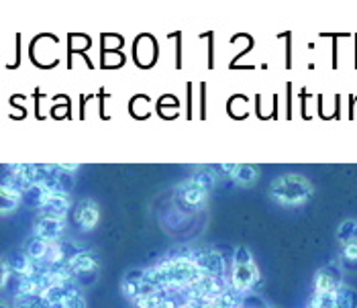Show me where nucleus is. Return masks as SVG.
<instances>
[{
    "instance_id": "nucleus-1",
    "label": "nucleus",
    "mask_w": 357,
    "mask_h": 308,
    "mask_svg": "<svg viewBox=\"0 0 357 308\" xmlns=\"http://www.w3.org/2000/svg\"><path fill=\"white\" fill-rule=\"evenodd\" d=\"M145 276L158 288L167 290V288H192L204 274L198 270L192 259L176 257V259H165L160 265L145 270Z\"/></svg>"
},
{
    "instance_id": "nucleus-2",
    "label": "nucleus",
    "mask_w": 357,
    "mask_h": 308,
    "mask_svg": "<svg viewBox=\"0 0 357 308\" xmlns=\"http://www.w3.org/2000/svg\"><path fill=\"white\" fill-rule=\"evenodd\" d=\"M270 197L282 206H298L312 197V184L303 176L286 174L275 178L270 188Z\"/></svg>"
},
{
    "instance_id": "nucleus-3",
    "label": "nucleus",
    "mask_w": 357,
    "mask_h": 308,
    "mask_svg": "<svg viewBox=\"0 0 357 308\" xmlns=\"http://www.w3.org/2000/svg\"><path fill=\"white\" fill-rule=\"evenodd\" d=\"M259 280V270L253 263V257L249 253L248 247H239L235 252V261H233V274H231V286L235 292H239L241 296L253 290L255 284Z\"/></svg>"
},
{
    "instance_id": "nucleus-4",
    "label": "nucleus",
    "mask_w": 357,
    "mask_h": 308,
    "mask_svg": "<svg viewBox=\"0 0 357 308\" xmlns=\"http://www.w3.org/2000/svg\"><path fill=\"white\" fill-rule=\"evenodd\" d=\"M29 194H31V202L39 208L41 215L54 217V219H61V221L66 219V215L70 210V197L50 194L41 186H33L29 190Z\"/></svg>"
},
{
    "instance_id": "nucleus-5",
    "label": "nucleus",
    "mask_w": 357,
    "mask_h": 308,
    "mask_svg": "<svg viewBox=\"0 0 357 308\" xmlns=\"http://www.w3.org/2000/svg\"><path fill=\"white\" fill-rule=\"evenodd\" d=\"M188 259H192L204 276L225 278L222 274H225L227 265H225V259L217 252H213V249H194V252L188 253Z\"/></svg>"
},
{
    "instance_id": "nucleus-6",
    "label": "nucleus",
    "mask_w": 357,
    "mask_h": 308,
    "mask_svg": "<svg viewBox=\"0 0 357 308\" xmlns=\"http://www.w3.org/2000/svg\"><path fill=\"white\" fill-rule=\"evenodd\" d=\"M98 255L94 252H78L74 253V257L70 259V274H72V280L80 282L82 278H90V280H96V274H98Z\"/></svg>"
},
{
    "instance_id": "nucleus-7",
    "label": "nucleus",
    "mask_w": 357,
    "mask_h": 308,
    "mask_svg": "<svg viewBox=\"0 0 357 308\" xmlns=\"http://www.w3.org/2000/svg\"><path fill=\"white\" fill-rule=\"evenodd\" d=\"M206 200V190H202L196 182L188 180L184 184L178 186V202L186 208V210H196L204 204Z\"/></svg>"
},
{
    "instance_id": "nucleus-8",
    "label": "nucleus",
    "mask_w": 357,
    "mask_h": 308,
    "mask_svg": "<svg viewBox=\"0 0 357 308\" xmlns=\"http://www.w3.org/2000/svg\"><path fill=\"white\" fill-rule=\"evenodd\" d=\"M35 233L37 237L45 239V241H59L61 233H63V221L61 219H54V217H45V215H39L35 219Z\"/></svg>"
},
{
    "instance_id": "nucleus-9",
    "label": "nucleus",
    "mask_w": 357,
    "mask_h": 308,
    "mask_svg": "<svg viewBox=\"0 0 357 308\" xmlns=\"http://www.w3.org/2000/svg\"><path fill=\"white\" fill-rule=\"evenodd\" d=\"M100 219V210H98V204L90 198H84L82 202L76 206V223L82 226L84 231H90L98 224Z\"/></svg>"
},
{
    "instance_id": "nucleus-10",
    "label": "nucleus",
    "mask_w": 357,
    "mask_h": 308,
    "mask_svg": "<svg viewBox=\"0 0 357 308\" xmlns=\"http://www.w3.org/2000/svg\"><path fill=\"white\" fill-rule=\"evenodd\" d=\"M54 243L52 241H45V239H41L37 235H33V237H29L27 241H25V252L23 253H27L31 259H35L41 265V270H43L45 263H47V257L52 253V245Z\"/></svg>"
},
{
    "instance_id": "nucleus-11",
    "label": "nucleus",
    "mask_w": 357,
    "mask_h": 308,
    "mask_svg": "<svg viewBox=\"0 0 357 308\" xmlns=\"http://www.w3.org/2000/svg\"><path fill=\"white\" fill-rule=\"evenodd\" d=\"M341 286L339 274L333 268H323L314 276V294H335Z\"/></svg>"
},
{
    "instance_id": "nucleus-12",
    "label": "nucleus",
    "mask_w": 357,
    "mask_h": 308,
    "mask_svg": "<svg viewBox=\"0 0 357 308\" xmlns=\"http://www.w3.org/2000/svg\"><path fill=\"white\" fill-rule=\"evenodd\" d=\"M10 268H13V272H15L19 278H31V276H37V274L41 272V265H39L35 259H31L27 253L17 255V257L10 261Z\"/></svg>"
},
{
    "instance_id": "nucleus-13",
    "label": "nucleus",
    "mask_w": 357,
    "mask_h": 308,
    "mask_svg": "<svg viewBox=\"0 0 357 308\" xmlns=\"http://www.w3.org/2000/svg\"><path fill=\"white\" fill-rule=\"evenodd\" d=\"M21 200H23V192H19L13 186L2 184V190H0V208H2V215L15 213L17 206L21 204Z\"/></svg>"
},
{
    "instance_id": "nucleus-14",
    "label": "nucleus",
    "mask_w": 357,
    "mask_h": 308,
    "mask_svg": "<svg viewBox=\"0 0 357 308\" xmlns=\"http://www.w3.org/2000/svg\"><path fill=\"white\" fill-rule=\"evenodd\" d=\"M15 307L17 308H52L45 296L39 294H17L15 296Z\"/></svg>"
},
{
    "instance_id": "nucleus-15",
    "label": "nucleus",
    "mask_w": 357,
    "mask_h": 308,
    "mask_svg": "<svg viewBox=\"0 0 357 308\" xmlns=\"http://www.w3.org/2000/svg\"><path fill=\"white\" fill-rule=\"evenodd\" d=\"M335 300H337V308H357V292L349 286L341 284L335 292Z\"/></svg>"
},
{
    "instance_id": "nucleus-16",
    "label": "nucleus",
    "mask_w": 357,
    "mask_h": 308,
    "mask_svg": "<svg viewBox=\"0 0 357 308\" xmlns=\"http://www.w3.org/2000/svg\"><path fill=\"white\" fill-rule=\"evenodd\" d=\"M257 176H259V171L253 168V166H248V164H239V168L235 171V176H233V180L237 182V184H241V186H251L255 180H257Z\"/></svg>"
},
{
    "instance_id": "nucleus-17",
    "label": "nucleus",
    "mask_w": 357,
    "mask_h": 308,
    "mask_svg": "<svg viewBox=\"0 0 357 308\" xmlns=\"http://www.w3.org/2000/svg\"><path fill=\"white\" fill-rule=\"evenodd\" d=\"M341 263H343L347 270H357V241H349V243L343 245Z\"/></svg>"
},
{
    "instance_id": "nucleus-18",
    "label": "nucleus",
    "mask_w": 357,
    "mask_h": 308,
    "mask_svg": "<svg viewBox=\"0 0 357 308\" xmlns=\"http://www.w3.org/2000/svg\"><path fill=\"white\" fill-rule=\"evenodd\" d=\"M337 239L345 245L349 241H357V221H345L337 231Z\"/></svg>"
},
{
    "instance_id": "nucleus-19",
    "label": "nucleus",
    "mask_w": 357,
    "mask_h": 308,
    "mask_svg": "<svg viewBox=\"0 0 357 308\" xmlns=\"http://www.w3.org/2000/svg\"><path fill=\"white\" fill-rule=\"evenodd\" d=\"M190 180L196 182V184H198L202 190H206V192L213 190V186H215V176H213L211 169H198Z\"/></svg>"
},
{
    "instance_id": "nucleus-20",
    "label": "nucleus",
    "mask_w": 357,
    "mask_h": 308,
    "mask_svg": "<svg viewBox=\"0 0 357 308\" xmlns=\"http://www.w3.org/2000/svg\"><path fill=\"white\" fill-rule=\"evenodd\" d=\"M308 308H337L335 294H312Z\"/></svg>"
},
{
    "instance_id": "nucleus-21",
    "label": "nucleus",
    "mask_w": 357,
    "mask_h": 308,
    "mask_svg": "<svg viewBox=\"0 0 357 308\" xmlns=\"http://www.w3.org/2000/svg\"><path fill=\"white\" fill-rule=\"evenodd\" d=\"M61 308H86V298L78 292V288L61 302Z\"/></svg>"
},
{
    "instance_id": "nucleus-22",
    "label": "nucleus",
    "mask_w": 357,
    "mask_h": 308,
    "mask_svg": "<svg viewBox=\"0 0 357 308\" xmlns=\"http://www.w3.org/2000/svg\"><path fill=\"white\" fill-rule=\"evenodd\" d=\"M241 308H268L255 294H249L243 298V302H241Z\"/></svg>"
},
{
    "instance_id": "nucleus-23",
    "label": "nucleus",
    "mask_w": 357,
    "mask_h": 308,
    "mask_svg": "<svg viewBox=\"0 0 357 308\" xmlns=\"http://www.w3.org/2000/svg\"><path fill=\"white\" fill-rule=\"evenodd\" d=\"M13 274H15V272H13V268H10V261H8V259H2V288H6V284H8Z\"/></svg>"
},
{
    "instance_id": "nucleus-24",
    "label": "nucleus",
    "mask_w": 357,
    "mask_h": 308,
    "mask_svg": "<svg viewBox=\"0 0 357 308\" xmlns=\"http://www.w3.org/2000/svg\"><path fill=\"white\" fill-rule=\"evenodd\" d=\"M239 168V164H220V166H215V169H219L222 174H227V176H235V171Z\"/></svg>"
},
{
    "instance_id": "nucleus-25",
    "label": "nucleus",
    "mask_w": 357,
    "mask_h": 308,
    "mask_svg": "<svg viewBox=\"0 0 357 308\" xmlns=\"http://www.w3.org/2000/svg\"><path fill=\"white\" fill-rule=\"evenodd\" d=\"M59 169H63V171H68V174H74V171L80 169V166H78V164H59Z\"/></svg>"
},
{
    "instance_id": "nucleus-26",
    "label": "nucleus",
    "mask_w": 357,
    "mask_h": 308,
    "mask_svg": "<svg viewBox=\"0 0 357 308\" xmlns=\"http://www.w3.org/2000/svg\"><path fill=\"white\" fill-rule=\"evenodd\" d=\"M2 308H10V305H8V302L4 300V302H2Z\"/></svg>"
}]
</instances>
